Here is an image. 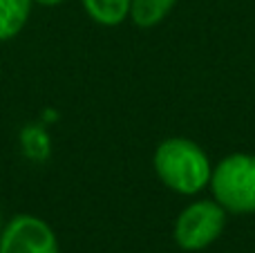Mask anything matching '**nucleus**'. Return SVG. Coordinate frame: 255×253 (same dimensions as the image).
I'll return each instance as SVG.
<instances>
[{"label":"nucleus","instance_id":"obj_4","mask_svg":"<svg viewBox=\"0 0 255 253\" xmlns=\"http://www.w3.org/2000/svg\"><path fill=\"white\" fill-rule=\"evenodd\" d=\"M0 253H61V247L49 222L38 215L18 213L4 222Z\"/></svg>","mask_w":255,"mask_h":253},{"label":"nucleus","instance_id":"obj_3","mask_svg":"<svg viewBox=\"0 0 255 253\" xmlns=\"http://www.w3.org/2000/svg\"><path fill=\"white\" fill-rule=\"evenodd\" d=\"M226 211L215 200H193L179 211L172 224V240L181 251H204L220 240L226 227Z\"/></svg>","mask_w":255,"mask_h":253},{"label":"nucleus","instance_id":"obj_7","mask_svg":"<svg viewBox=\"0 0 255 253\" xmlns=\"http://www.w3.org/2000/svg\"><path fill=\"white\" fill-rule=\"evenodd\" d=\"M177 2L179 0H132L130 20L139 29H152L170 16Z\"/></svg>","mask_w":255,"mask_h":253},{"label":"nucleus","instance_id":"obj_6","mask_svg":"<svg viewBox=\"0 0 255 253\" xmlns=\"http://www.w3.org/2000/svg\"><path fill=\"white\" fill-rule=\"evenodd\" d=\"M34 0H0V43L16 38L31 16Z\"/></svg>","mask_w":255,"mask_h":253},{"label":"nucleus","instance_id":"obj_5","mask_svg":"<svg viewBox=\"0 0 255 253\" xmlns=\"http://www.w3.org/2000/svg\"><path fill=\"white\" fill-rule=\"evenodd\" d=\"M85 13L101 27H119L130 18L132 0H81Z\"/></svg>","mask_w":255,"mask_h":253},{"label":"nucleus","instance_id":"obj_2","mask_svg":"<svg viewBox=\"0 0 255 253\" xmlns=\"http://www.w3.org/2000/svg\"><path fill=\"white\" fill-rule=\"evenodd\" d=\"M213 200L233 215L255 213V155L231 152L213 166L211 184Z\"/></svg>","mask_w":255,"mask_h":253},{"label":"nucleus","instance_id":"obj_1","mask_svg":"<svg viewBox=\"0 0 255 253\" xmlns=\"http://www.w3.org/2000/svg\"><path fill=\"white\" fill-rule=\"evenodd\" d=\"M152 168L157 179L184 197H195L208 188L213 161L197 141L188 137H168L152 152Z\"/></svg>","mask_w":255,"mask_h":253},{"label":"nucleus","instance_id":"obj_9","mask_svg":"<svg viewBox=\"0 0 255 253\" xmlns=\"http://www.w3.org/2000/svg\"><path fill=\"white\" fill-rule=\"evenodd\" d=\"M67 0H34V4H40V7H58V4H65Z\"/></svg>","mask_w":255,"mask_h":253},{"label":"nucleus","instance_id":"obj_8","mask_svg":"<svg viewBox=\"0 0 255 253\" xmlns=\"http://www.w3.org/2000/svg\"><path fill=\"white\" fill-rule=\"evenodd\" d=\"M49 134L45 132L40 126H27V128H22L20 132V146H22V152H25L29 159L34 161H43L49 157V150H52V146H49Z\"/></svg>","mask_w":255,"mask_h":253},{"label":"nucleus","instance_id":"obj_10","mask_svg":"<svg viewBox=\"0 0 255 253\" xmlns=\"http://www.w3.org/2000/svg\"><path fill=\"white\" fill-rule=\"evenodd\" d=\"M4 222H7V220H2V213H0V233H2V227H4Z\"/></svg>","mask_w":255,"mask_h":253}]
</instances>
